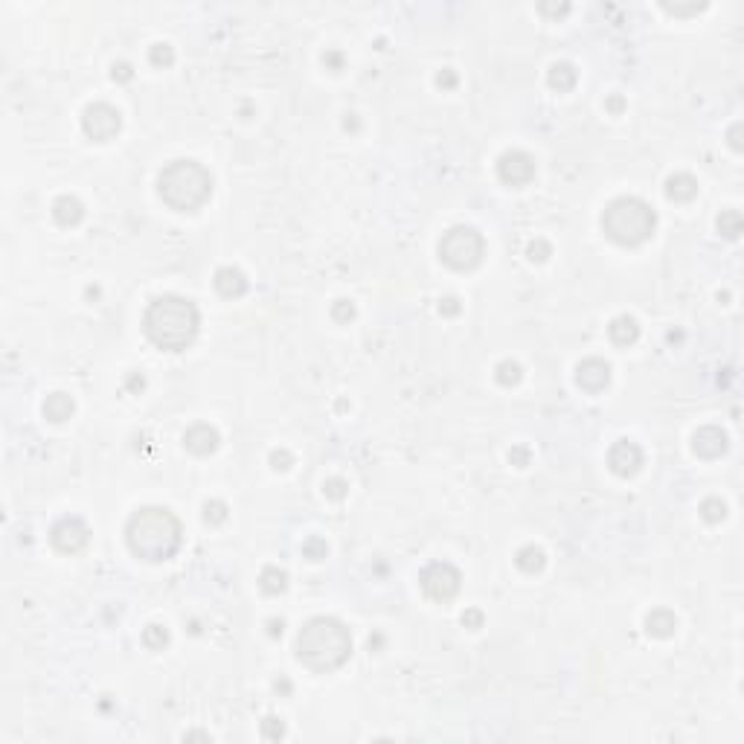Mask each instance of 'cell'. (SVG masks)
Returning a JSON list of instances; mask_svg holds the SVG:
<instances>
[{
  "mask_svg": "<svg viewBox=\"0 0 744 744\" xmlns=\"http://www.w3.org/2000/svg\"><path fill=\"white\" fill-rule=\"evenodd\" d=\"M437 84H439L442 90H451V87H456V73L445 67V70H442V73L437 76Z\"/></svg>",
  "mask_w": 744,
  "mask_h": 744,
  "instance_id": "40",
  "label": "cell"
},
{
  "mask_svg": "<svg viewBox=\"0 0 744 744\" xmlns=\"http://www.w3.org/2000/svg\"><path fill=\"white\" fill-rule=\"evenodd\" d=\"M738 134H741V122H735V126L730 128V146L735 148V151H741V140H738Z\"/></svg>",
  "mask_w": 744,
  "mask_h": 744,
  "instance_id": "45",
  "label": "cell"
},
{
  "mask_svg": "<svg viewBox=\"0 0 744 744\" xmlns=\"http://www.w3.org/2000/svg\"><path fill=\"white\" fill-rule=\"evenodd\" d=\"M498 177L506 186H526L535 177V158H532V154H526V151H520V148L506 151L503 158L498 160Z\"/></svg>",
  "mask_w": 744,
  "mask_h": 744,
  "instance_id": "10",
  "label": "cell"
},
{
  "mask_svg": "<svg viewBox=\"0 0 744 744\" xmlns=\"http://www.w3.org/2000/svg\"><path fill=\"white\" fill-rule=\"evenodd\" d=\"M547 82H549V87H552V90H558V93H567V90H573V87H576V82H579V73H576V67L570 65V61H555V65L549 67V73H547Z\"/></svg>",
  "mask_w": 744,
  "mask_h": 744,
  "instance_id": "20",
  "label": "cell"
},
{
  "mask_svg": "<svg viewBox=\"0 0 744 744\" xmlns=\"http://www.w3.org/2000/svg\"><path fill=\"white\" fill-rule=\"evenodd\" d=\"M666 12H672V15H698L701 9H706V4H701V6H684V9H677V6H663Z\"/></svg>",
  "mask_w": 744,
  "mask_h": 744,
  "instance_id": "42",
  "label": "cell"
},
{
  "mask_svg": "<svg viewBox=\"0 0 744 744\" xmlns=\"http://www.w3.org/2000/svg\"><path fill=\"white\" fill-rule=\"evenodd\" d=\"M576 384L584 393H602L611 384V366L602 358H587L576 366Z\"/></svg>",
  "mask_w": 744,
  "mask_h": 744,
  "instance_id": "13",
  "label": "cell"
},
{
  "mask_svg": "<svg viewBox=\"0 0 744 744\" xmlns=\"http://www.w3.org/2000/svg\"><path fill=\"white\" fill-rule=\"evenodd\" d=\"M201 314L192 300L177 297V294H163L158 300H151L143 317L146 337L151 340L158 349L163 352H183L192 346V340L198 337Z\"/></svg>",
  "mask_w": 744,
  "mask_h": 744,
  "instance_id": "1",
  "label": "cell"
},
{
  "mask_svg": "<svg viewBox=\"0 0 744 744\" xmlns=\"http://www.w3.org/2000/svg\"><path fill=\"white\" fill-rule=\"evenodd\" d=\"M462 625H465V628H471V631L483 628V611H477V608L465 611V613H462Z\"/></svg>",
  "mask_w": 744,
  "mask_h": 744,
  "instance_id": "37",
  "label": "cell"
},
{
  "mask_svg": "<svg viewBox=\"0 0 744 744\" xmlns=\"http://www.w3.org/2000/svg\"><path fill=\"white\" fill-rule=\"evenodd\" d=\"M623 108H625V99H623V97H611V99H608V111L619 114V111H623Z\"/></svg>",
  "mask_w": 744,
  "mask_h": 744,
  "instance_id": "47",
  "label": "cell"
},
{
  "mask_svg": "<svg viewBox=\"0 0 744 744\" xmlns=\"http://www.w3.org/2000/svg\"><path fill=\"white\" fill-rule=\"evenodd\" d=\"M666 195L672 198V201H692L695 195H698V180L692 177V175H686V172H677V175H672L669 180H666Z\"/></svg>",
  "mask_w": 744,
  "mask_h": 744,
  "instance_id": "19",
  "label": "cell"
},
{
  "mask_svg": "<svg viewBox=\"0 0 744 744\" xmlns=\"http://www.w3.org/2000/svg\"><path fill=\"white\" fill-rule=\"evenodd\" d=\"M494 378H498L500 387H515V384H520V378H523V369H520L518 361H500V363H498V372H494Z\"/></svg>",
  "mask_w": 744,
  "mask_h": 744,
  "instance_id": "25",
  "label": "cell"
},
{
  "mask_svg": "<svg viewBox=\"0 0 744 744\" xmlns=\"http://www.w3.org/2000/svg\"><path fill=\"white\" fill-rule=\"evenodd\" d=\"M259 587L268 593V596H279V593H285V587H288V573L285 570H279V567H265L262 576H259Z\"/></svg>",
  "mask_w": 744,
  "mask_h": 744,
  "instance_id": "23",
  "label": "cell"
},
{
  "mask_svg": "<svg viewBox=\"0 0 744 744\" xmlns=\"http://www.w3.org/2000/svg\"><path fill=\"white\" fill-rule=\"evenodd\" d=\"M657 227V215L642 198H616L608 204L602 212V230L611 241L623 244V247H637L655 236Z\"/></svg>",
  "mask_w": 744,
  "mask_h": 744,
  "instance_id": "5",
  "label": "cell"
},
{
  "mask_svg": "<svg viewBox=\"0 0 744 744\" xmlns=\"http://www.w3.org/2000/svg\"><path fill=\"white\" fill-rule=\"evenodd\" d=\"M111 76H114V82H131L134 79V67L128 65V61H119V65L111 67Z\"/></svg>",
  "mask_w": 744,
  "mask_h": 744,
  "instance_id": "36",
  "label": "cell"
},
{
  "mask_svg": "<svg viewBox=\"0 0 744 744\" xmlns=\"http://www.w3.org/2000/svg\"><path fill=\"white\" fill-rule=\"evenodd\" d=\"M204 520H207L209 526L224 523V520H227V503H224V500H209V503H204Z\"/></svg>",
  "mask_w": 744,
  "mask_h": 744,
  "instance_id": "30",
  "label": "cell"
},
{
  "mask_svg": "<svg viewBox=\"0 0 744 744\" xmlns=\"http://www.w3.org/2000/svg\"><path fill=\"white\" fill-rule=\"evenodd\" d=\"M126 541H128V549L137 558L151 562V564H160V562L175 558V552L180 549L183 526L169 509L146 506V509L131 515V520L126 526Z\"/></svg>",
  "mask_w": 744,
  "mask_h": 744,
  "instance_id": "2",
  "label": "cell"
},
{
  "mask_svg": "<svg viewBox=\"0 0 744 744\" xmlns=\"http://www.w3.org/2000/svg\"><path fill=\"white\" fill-rule=\"evenodd\" d=\"M608 334L616 346H631L640 340V323L631 317V314H619L616 320H611L608 326Z\"/></svg>",
  "mask_w": 744,
  "mask_h": 744,
  "instance_id": "17",
  "label": "cell"
},
{
  "mask_svg": "<svg viewBox=\"0 0 744 744\" xmlns=\"http://www.w3.org/2000/svg\"><path fill=\"white\" fill-rule=\"evenodd\" d=\"M716 227H718V233H721L724 239L735 241V239L741 236V230H744L741 212H738V209H727V212H721V215H718V221H716Z\"/></svg>",
  "mask_w": 744,
  "mask_h": 744,
  "instance_id": "24",
  "label": "cell"
},
{
  "mask_svg": "<svg viewBox=\"0 0 744 744\" xmlns=\"http://www.w3.org/2000/svg\"><path fill=\"white\" fill-rule=\"evenodd\" d=\"M701 518H704L706 523H721V520L727 518V503H724L721 498H706V500L701 503Z\"/></svg>",
  "mask_w": 744,
  "mask_h": 744,
  "instance_id": "26",
  "label": "cell"
},
{
  "mask_svg": "<svg viewBox=\"0 0 744 744\" xmlns=\"http://www.w3.org/2000/svg\"><path fill=\"white\" fill-rule=\"evenodd\" d=\"M608 465L616 477H634L642 469V448L631 439H619L608 451Z\"/></svg>",
  "mask_w": 744,
  "mask_h": 744,
  "instance_id": "11",
  "label": "cell"
},
{
  "mask_svg": "<svg viewBox=\"0 0 744 744\" xmlns=\"http://www.w3.org/2000/svg\"><path fill=\"white\" fill-rule=\"evenodd\" d=\"M294 465V456L288 454V451H270V469H276V471H288Z\"/></svg>",
  "mask_w": 744,
  "mask_h": 744,
  "instance_id": "35",
  "label": "cell"
},
{
  "mask_svg": "<svg viewBox=\"0 0 744 744\" xmlns=\"http://www.w3.org/2000/svg\"><path fill=\"white\" fill-rule=\"evenodd\" d=\"M727 448H730V437L718 425H706L695 430V437H692V451L704 459H718L727 454Z\"/></svg>",
  "mask_w": 744,
  "mask_h": 744,
  "instance_id": "12",
  "label": "cell"
},
{
  "mask_svg": "<svg viewBox=\"0 0 744 744\" xmlns=\"http://www.w3.org/2000/svg\"><path fill=\"white\" fill-rule=\"evenodd\" d=\"M332 317H334L337 323H349V320H355V305H352L349 300H337V302L332 305Z\"/></svg>",
  "mask_w": 744,
  "mask_h": 744,
  "instance_id": "34",
  "label": "cell"
},
{
  "mask_svg": "<svg viewBox=\"0 0 744 744\" xmlns=\"http://www.w3.org/2000/svg\"><path fill=\"white\" fill-rule=\"evenodd\" d=\"M549 253H552V247H549L544 239H535V241L526 244V256H530L532 262H547Z\"/></svg>",
  "mask_w": 744,
  "mask_h": 744,
  "instance_id": "33",
  "label": "cell"
},
{
  "mask_svg": "<svg viewBox=\"0 0 744 744\" xmlns=\"http://www.w3.org/2000/svg\"><path fill=\"white\" fill-rule=\"evenodd\" d=\"M53 219H55V224H61V227H76V224L84 219V204H82L76 195H61V198L53 204Z\"/></svg>",
  "mask_w": 744,
  "mask_h": 744,
  "instance_id": "16",
  "label": "cell"
},
{
  "mask_svg": "<svg viewBox=\"0 0 744 744\" xmlns=\"http://www.w3.org/2000/svg\"><path fill=\"white\" fill-rule=\"evenodd\" d=\"M515 564L526 573V576H535V573H541L544 567H547V555H544V549L541 547H535V544H526V547H520L518 549V555H515Z\"/></svg>",
  "mask_w": 744,
  "mask_h": 744,
  "instance_id": "22",
  "label": "cell"
},
{
  "mask_svg": "<svg viewBox=\"0 0 744 744\" xmlns=\"http://www.w3.org/2000/svg\"><path fill=\"white\" fill-rule=\"evenodd\" d=\"M323 494H326L329 500H344L346 494H349V486H346V480L332 477V480H326V483H323Z\"/></svg>",
  "mask_w": 744,
  "mask_h": 744,
  "instance_id": "32",
  "label": "cell"
},
{
  "mask_svg": "<svg viewBox=\"0 0 744 744\" xmlns=\"http://www.w3.org/2000/svg\"><path fill=\"white\" fill-rule=\"evenodd\" d=\"M645 631H648L651 637L666 640V637H672V634L677 631V616H674L672 611H666V608H655V611L645 616Z\"/></svg>",
  "mask_w": 744,
  "mask_h": 744,
  "instance_id": "18",
  "label": "cell"
},
{
  "mask_svg": "<svg viewBox=\"0 0 744 744\" xmlns=\"http://www.w3.org/2000/svg\"><path fill=\"white\" fill-rule=\"evenodd\" d=\"M302 555L308 558V562H323V558L329 555V544H326L323 538L312 535V538L302 541Z\"/></svg>",
  "mask_w": 744,
  "mask_h": 744,
  "instance_id": "28",
  "label": "cell"
},
{
  "mask_svg": "<svg viewBox=\"0 0 744 744\" xmlns=\"http://www.w3.org/2000/svg\"><path fill=\"white\" fill-rule=\"evenodd\" d=\"M439 312H442V314H459V300H456V297H445V300L439 302Z\"/></svg>",
  "mask_w": 744,
  "mask_h": 744,
  "instance_id": "41",
  "label": "cell"
},
{
  "mask_svg": "<svg viewBox=\"0 0 744 744\" xmlns=\"http://www.w3.org/2000/svg\"><path fill=\"white\" fill-rule=\"evenodd\" d=\"M344 128H346V131H349V128H352V131H358V119H355V114H346V119H344Z\"/></svg>",
  "mask_w": 744,
  "mask_h": 744,
  "instance_id": "48",
  "label": "cell"
},
{
  "mask_svg": "<svg viewBox=\"0 0 744 744\" xmlns=\"http://www.w3.org/2000/svg\"><path fill=\"white\" fill-rule=\"evenodd\" d=\"M541 12H544V15H567V12H570V6H567V4H562V6H547V4H544V6H541Z\"/></svg>",
  "mask_w": 744,
  "mask_h": 744,
  "instance_id": "46",
  "label": "cell"
},
{
  "mask_svg": "<svg viewBox=\"0 0 744 744\" xmlns=\"http://www.w3.org/2000/svg\"><path fill=\"white\" fill-rule=\"evenodd\" d=\"M212 283H215V291H219L224 300H239V297L247 294V276L239 268H233V265L215 270Z\"/></svg>",
  "mask_w": 744,
  "mask_h": 744,
  "instance_id": "15",
  "label": "cell"
},
{
  "mask_svg": "<svg viewBox=\"0 0 744 744\" xmlns=\"http://www.w3.org/2000/svg\"><path fill=\"white\" fill-rule=\"evenodd\" d=\"M283 628H285L283 619H270V623H268V634L270 637H283Z\"/></svg>",
  "mask_w": 744,
  "mask_h": 744,
  "instance_id": "44",
  "label": "cell"
},
{
  "mask_svg": "<svg viewBox=\"0 0 744 744\" xmlns=\"http://www.w3.org/2000/svg\"><path fill=\"white\" fill-rule=\"evenodd\" d=\"M183 445H186V451H192L195 456H209V454L219 451L221 437H219V430H215V427L198 422V425H192L190 430L183 433Z\"/></svg>",
  "mask_w": 744,
  "mask_h": 744,
  "instance_id": "14",
  "label": "cell"
},
{
  "mask_svg": "<svg viewBox=\"0 0 744 744\" xmlns=\"http://www.w3.org/2000/svg\"><path fill=\"white\" fill-rule=\"evenodd\" d=\"M73 410H76V405H73V398L67 395V393H53V395H47V401H44V416L50 419V422H67L70 416H73Z\"/></svg>",
  "mask_w": 744,
  "mask_h": 744,
  "instance_id": "21",
  "label": "cell"
},
{
  "mask_svg": "<svg viewBox=\"0 0 744 744\" xmlns=\"http://www.w3.org/2000/svg\"><path fill=\"white\" fill-rule=\"evenodd\" d=\"M352 655L349 628L332 616H314L302 625L297 637V657L314 672H334Z\"/></svg>",
  "mask_w": 744,
  "mask_h": 744,
  "instance_id": "3",
  "label": "cell"
},
{
  "mask_svg": "<svg viewBox=\"0 0 744 744\" xmlns=\"http://www.w3.org/2000/svg\"><path fill=\"white\" fill-rule=\"evenodd\" d=\"M509 462H512V465H518V469H523V465H530V448H526V445H518V448H512V451H509Z\"/></svg>",
  "mask_w": 744,
  "mask_h": 744,
  "instance_id": "38",
  "label": "cell"
},
{
  "mask_svg": "<svg viewBox=\"0 0 744 744\" xmlns=\"http://www.w3.org/2000/svg\"><path fill=\"white\" fill-rule=\"evenodd\" d=\"M459 584H462V576L454 564L448 562H433L422 570V591L433 599V602H451L456 593H459Z\"/></svg>",
  "mask_w": 744,
  "mask_h": 744,
  "instance_id": "7",
  "label": "cell"
},
{
  "mask_svg": "<svg viewBox=\"0 0 744 744\" xmlns=\"http://www.w3.org/2000/svg\"><path fill=\"white\" fill-rule=\"evenodd\" d=\"M285 735V724H283V718H276V716H268L265 721H262V738H268V741H279Z\"/></svg>",
  "mask_w": 744,
  "mask_h": 744,
  "instance_id": "31",
  "label": "cell"
},
{
  "mask_svg": "<svg viewBox=\"0 0 744 744\" xmlns=\"http://www.w3.org/2000/svg\"><path fill=\"white\" fill-rule=\"evenodd\" d=\"M82 128L84 134L93 140V143H108L119 134L122 128V116L114 105L108 102H97V105H87L84 108V116H82Z\"/></svg>",
  "mask_w": 744,
  "mask_h": 744,
  "instance_id": "8",
  "label": "cell"
},
{
  "mask_svg": "<svg viewBox=\"0 0 744 744\" xmlns=\"http://www.w3.org/2000/svg\"><path fill=\"white\" fill-rule=\"evenodd\" d=\"M50 541L53 547L61 552V555H76L87 547L90 541V530H87V523L82 518H61L55 526H53V532H50Z\"/></svg>",
  "mask_w": 744,
  "mask_h": 744,
  "instance_id": "9",
  "label": "cell"
},
{
  "mask_svg": "<svg viewBox=\"0 0 744 744\" xmlns=\"http://www.w3.org/2000/svg\"><path fill=\"white\" fill-rule=\"evenodd\" d=\"M148 61L154 67H172L175 65V50L169 44H154L148 50Z\"/></svg>",
  "mask_w": 744,
  "mask_h": 744,
  "instance_id": "29",
  "label": "cell"
},
{
  "mask_svg": "<svg viewBox=\"0 0 744 744\" xmlns=\"http://www.w3.org/2000/svg\"><path fill=\"white\" fill-rule=\"evenodd\" d=\"M486 241L474 227H451L439 241V259L451 270H474L483 262Z\"/></svg>",
  "mask_w": 744,
  "mask_h": 744,
  "instance_id": "6",
  "label": "cell"
},
{
  "mask_svg": "<svg viewBox=\"0 0 744 744\" xmlns=\"http://www.w3.org/2000/svg\"><path fill=\"white\" fill-rule=\"evenodd\" d=\"M126 387H128L131 393H140V390L146 387V378L140 376V372H134V376H128V381H126Z\"/></svg>",
  "mask_w": 744,
  "mask_h": 744,
  "instance_id": "43",
  "label": "cell"
},
{
  "mask_svg": "<svg viewBox=\"0 0 744 744\" xmlns=\"http://www.w3.org/2000/svg\"><path fill=\"white\" fill-rule=\"evenodd\" d=\"M323 65H326L332 73H340V70H344V55H340L337 50H329V53L323 55Z\"/></svg>",
  "mask_w": 744,
  "mask_h": 744,
  "instance_id": "39",
  "label": "cell"
},
{
  "mask_svg": "<svg viewBox=\"0 0 744 744\" xmlns=\"http://www.w3.org/2000/svg\"><path fill=\"white\" fill-rule=\"evenodd\" d=\"M158 192L175 212H198L212 195V175L195 160H172L158 177Z\"/></svg>",
  "mask_w": 744,
  "mask_h": 744,
  "instance_id": "4",
  "label": "cell"
},
{
  "mask_svg": "<svg viewBox=\"0 0 744 744\" xmlns=\"http://www.w3.org/2000/svg\"><path fill=\"white\" fill-rule=\"evenodd\" d=\"M143 642L151 648V651H163L169 645V631L163 625H148L143 631Z\"/></svg>",
  "mask_w": 744,
  "mask_h": 744,
  "instance_id": "27",
  "label": "cell"
}]
</instances>
